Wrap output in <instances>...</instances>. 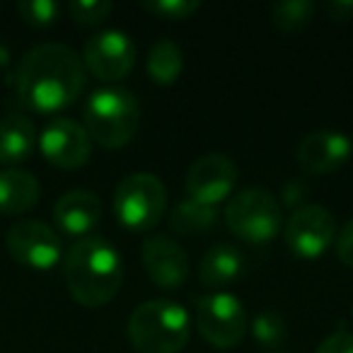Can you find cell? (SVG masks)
I'll list each match as a JSON object with an SVG mask.
<instances>
[{
	"label": "cell",
	"instance_id": "16",
	"mask_svg": "<svg viewBox=\"0 0 353 353\" xmlns=\"http://www.w3.org/2000/svg\"><path fill=\"white\" fill-rule=\"evenodd\" d=\"M39 182L37 176L27 170H10L0 172V216H20L39 201Z\"/></svg>",
	"mask_w": 353,
	"mask_h": 353
},
{
	"label": "cell",
	"instance_id": "27",
	"mask_svg": "<svg viewBox=\"0 0 353 353\" xmlns=\"http://www.w3.org/2000/svg\"><path fill=\"white\" fill-rule=\"evenodd\" d=\"M336 256L341 264L353 269V218L336 232Z\"/></svg>",
	"mask_w": 353,
	"mask_h": 353
},
{
	"label": "cell",
	"instance_id": "6",
	"mask_svg": "<svg viewBox=\"0 0 353 353\" xmlns=\"http://www.w3.org/2000/svg\"><path fill=\"white\" fill-rule=\"evenodd\" d=\"M167 206V189L150 172H133L123 176L114 192L117 221L131 232H148L162 218Z\"/></svg>",
	"mask_w": 353,
	"mask_h": 353
},
{
	"label": "cell",
	"instance_id": "3",
	"mask_svg": "<svg viewBox=\"0 0 353 353\" xmlns=\"http://www.w3.org/2000/svg\"><path fill=\"white\" fill-rule=\"evenodd\" d=\"M192 322L182 305L148 300L128 317V339L138 353H179L189 341Z\"/></svg>",
	"mask_w": 353,
	"mask_h": 353
},
{
	"label": "cell",
	"instance_id": "31",
	"mask_svg": "<svg viewBox=\"0 0 353 353\" xmlns=\"http://www.w3.org/2000/svg\"><path fill=\"white\" fill-rule=\"evenodd\" d=\"M276 353H283V351H276Z\"/></svg>",
	"mask_w": 353,
	"mask_h": 353
},
{
	"label": "cell",
	"instance_id": "11",
	"mask_svg": "<svg viewBox=\"0 0 353 353\" xmlns=\"http://www.w3.org/2000/svg\"><path fill=\"white\" fill-rule=\"evenodd\" d=\"M37 143L44 160L61 170H78L90 160V152H92V138L85 131V126L65 117L51 119L41 128Z\"/></svg>",
	"mask_w": 353,
	"mask_h": 353
},
{
	"label": "cell",
	"instance_id": "26",
	"mask_svg": "<svg viewBox=\"0 0 353 353\" xmlns=\"http://www.w3.org/2000/svg\"><path fill=\"white\" fill-rule=\"evenodd\" d=\"M314 353H353V334L346 329H336L329 334Z\"/></svg>",
	"mask_w": 353,
	"mask_h": 353
},
{
	"label": "cell",
	"instance_id": "25",
	"mask_svg": "<svg viewBox=\"0 0 353 353\" xmlns=\"http://www.w3.org/2000/svg\"><path fill=\"white\" fill-rule=\"evenodd\" d=\"M112 3L109 0H73L68 6V15L75 25L94 27L102 25L112 12Z\"/></svg>",
	"mask_w": 353,
	"mask_h": 353
},
{
	"label": "cell",
	"instance_id": "23",
	"mask_svg": "<svg viewBox=\"0 0 353 353\" xmlns=\"http://www.w3.org/2000/svg\"><path fill=\"white\" fill-rule=\"evenodd\" d=\"M141 8L145 12H150V15H155L157 20L182 22L196 15L201 10V3L199 0H148V3H141Z\"/></svg>",
	"mask_w": 353,
	"mask_h": 353
},
{
	"label": "cell",
	"instance_id": "13",
	"mask_svg": "<svg viewBox=\"0 0 353 353\" xmlns=\"http://www.w3.org/2000/svg\"><path fill=\"white\" fill-rule=\"evenodd\" d=\"M353 155V141L341 131L322 128L303 136L295 148V160L307 174H332Z\"/></svg>",
	"mask_w": 353,
	"mask_h": 353
},
{
	"label": "cell",
	"instance_id": "15",
	"mask_svg": "<svg viewBox=\"0 0 353 353\" xmlns=\"http://www.w3.org/2000/svg\"><path fill=\"white\" fill-rule=\"evenodd\" d=\"M54 221L68 237L85 240L102 221V201L90 189H70L56 201Z\"/></svg>",
	"mask_w": 353,
	"mask_h": 353
},
{
	"label": "cell",
	"instance_id": "19",
	"mask_svg": "<svg viewBox=\"0 0 353 353\" xmlns=\"http://www.w3.org/2000/svg\"><path fill=\"white\" fill-rule=\"evenodd\" d=\"M145 68L155 85H165V88L174 85L184 70V54L179 49V44H174L170 39L155 41L152 49L148 51Z\"/></svg>",
	"mask_w": 353,
	"mask_h": 353
},
{
	"label": "cell",
	"instance_id": "4",
	"mask_svg": "<svg viewBox=\"0 0 353 353\" xmlns=\"http://www.w3.org/2000/svg\"><path fill=\"white\" fill-rule=\"evenodd\" d=\"M141 126V104L126 88H102L85 104V131L102 148L117 150L133 141Z\"/></svg>",
	"mask_w": 353,
	"mask_h": 353
},
{
	"label": "cell",
	"instance_id": "7",
	"mask_svg": "<svg viewBox=\"0 0 353 353\" xmlns=\"http://www.w3.org/2000/svg\"><path fill=\"white\" fill-rule=\"evenodd\" d=\"M196 327L213 348H235L247 334V310L230 293H208L196 300Z\"/></svg>",
	"mask_w": 353,
	"mask_h": 353
},
{
	"label": "cell",
	"instance_id": "12",
	"mask_svg": "<svg viewBox=\"0 0 353 353\" xmlns=\"http://www.w3.org/2000/svg\"><path fill=\"white\" fill-rule=\"evenodd\" d=\"M237 176H240L237 165L225 152H208L189 167L187 194L199 203L218 206L235 192Z\"/></svg>",
	"mask_w": 353,
	"mask_h": 353
},
{
	"label": "cell",
	"instance_id": "24",
	"mask_svg": "<svg viewBox=\"0 0 353 353\" xmlns=\"http://www.w3.org/2000/svg\"><path fill=\"white\" fill-rule=\"evenodd\" d=\"M17 12L30 27H51L59 20L61 6L56 0H22Z\"/></svg>",
	"mask_w": 353,
	"mask_h": 353
},
{
	"label": "cell",
	"instance_id": "14",
	"mask_svg": "<svg viewBox=\"0 0 353 353\" xmlns=\"http://www.w3.org/2000/svg\"><path fill=\"white\" fill-rule=\"evenodd\" d=\"M145 274L160 288H179L189 276V256L179 242L167 235H150L141 247Z\"/></svg>",
	"mask_w": 353,
	"mask_h": 353
},
{
	"label": "cell",
	"instance_id": "17",
	"mask_svg": "<svg viewBox=\"0 0 353 353\" xmlns=\"http://www.w3.org/2000/svg\"><path fill=\"white\" fill-rule=\"evenodd\" d=\"M37 148V128L32 119L22 114H8L0 119V165L25 162Z\"/></svg>",
	"mask_w": 353,
	"mask_h": 353
},
{
	"label": "cell",
	"instance_id": "21",
	"mask_svg": "<svg viewBox=\"0 0 353 353\" xmlns=\"http://www.w3.org/2000/svg\"><path fill=\"white\" fill-rule=\"evenodd\" d=\"M250 334L259 346L264 348H279L288 339V324L285 317L279 310H261L259 314H254V319L250 322Z\"/></svg>",
	"mask_w": 353,
	"mask_h": 353
},
{
	"label": "cell",
	"instance_id": "10",
	"mask_svg": "<svg viewBox=\"0 0 353 353\" xmlns=\"http://www.w3.org/2000/svg\"><path fill=\"white\" fill-rule=\"evenodd\" d=\"M6 247L15 261L34 271H49L63 256V245L54 228L41 221H20L8 230Z\"/></svg>",
	"mask_w": 353,
	"mask_h": 353
},
{
	"label": "cell",
	"instance_id": "20",
	"mask_svg": "<svg viewBox=\"0 0 353 353\" xmlns=\"http://www.w3.org/2000/svg\"><path fill=\"white\" fill-rule=\"evenodd\" d=\"M216 221H218L216 206H206V203L187 199V201L174 206V211L170 216V228L176 235H199V232L208 230Z\"/></svg>",
	"mask_w": 353,
	"mask_h": 353
},
{
	"label": "cell",
	"instance_id": "5",
	"mask_svg": "<svg viewBox=\"0 0 353 353\" xmlns=\"http://www.w3.org/2000/svg\"><path fill=\"white\" fill-rule=\"evenodd\" d=\"M225 225L240 240L261 245L279 235L283 225V211H281L279 199L269 189L250 187L228 201Z\"/></svg>",
	"mask_w": 353,
	"mask_h": 353
},
{
	"label": "cell",
	"instance_id": "18",
	"mask_svg": "<svg viewBox=\"0 0 353 353\" xmlns=\"http://www.w3.org/2000/svg\"><path fill=\"white\" fill-rule=\"evenodd\" d=\"M242 266H245V256L240 254L237 247L216 245L203 254L201 264H199V279L206 288L218 290L232 283L242 274Z\"/></svg>",
	"mask_w": 353,
	"mask_h": 353
},
{
	"label": "cell",
	"instance_id": "2",
	"mask_svg": "<svg viewBox=\"0 0 353 353\" xmlns=\"http://www.w3.org/2000/svg\"><path fill=\"white\" fill-rule=\"evenodd\" d=\"M63 276L75 303L85 307H102L121 288L123 261L117 247L104 237H85L65 254Z\"/></svg>",
	"mask_w": 353,
	"mask_h": 353
},
{
	"label": "cell",
	"instance_id": "8",
	"mask_svg": "<svg viewBox=\"0 0 353 353\" xmlns=\"http://www.w3.org/2000/svg\"><path fill=\"white\" fill-rule=\"evenodd\" d=\"M285 245L300 259H319L336 240V218L327 206L310 203L293 211L285 223Z\"/></svg>",
	"mask_w": 353,
	"mask_h": 353
},
{
	"label": "cell",
	"instance_id": "1",
	"mask_svg": "<svg viewBox=\"0 0 353 353\" xmlns=\"http://www.w3.org/2000/svg\"><path fill=\"white\" fill-rule=\"evenodd\" d=\"M17 97L37 114L70 107L85 90V63L63 44H41L22 56L15 70Z\"/></svg>",
	"mask_w": 353,
	"mask_h": 353
},
{
	"label": "cell",
	"instance_id": "30",
	"mask_svg": "<svg viewBox=\"0 0 353 353\" xmlns=\"http://www.w3.org/2000/svg\"><path fill=\"white\" fill-rule=\"evenodd\" d=\"M8 63H10V46H8V41L0 37V68H6Z\"/></svg>",
	"mask_w": 353,
	"mask_h": 353
},
{
	"label": "cell",
	"instance_id": "28",
	"mask_svg": "<svg viewBox=\"0 0 353 353\" xmlns=\"http://www.w3.org/2000/svg\"><path fill=\"white\" fill-rule=\"evenodd\" d=\"M307 184L303 182V179H293V182L285 184L283 189V201L285 206H290L293 211H298V203H303L305 199H307Z\"/></svg>",
	"mask_w": 353,
	"mask_h": 353
},
{
	"label": "cell",
	"instance_id": "22",
	"mask_svg": "<svg viewBox=\"0 0 353 353\" xmlns=\"http://www.w3.org/2000/svg\"><path fill=\"white\" fill-rule=\"evenodd\" d=\"M314 15V3L310 0H283L271 8L274 25L283 32H298L310 25Z\"/></svg>",
	"mask_w": 353,
	"mask_h": 353
},
{
	"label": "cell",
	"instance_id": "9",
	"mask_svg": "<svg viewBox=\"0 0 353 353\" xmlns=\"http://www.w3.org/2000/svg\"><path fill=\"white\" fill-rule=\"evenodd\" d=\"M83 63L102 83H119L136 65V44L121 30L97 32L85 41Z\"/></svg>",
	"mask_w": 353,
	"mask_h": 353
},
{
	"label": "cell",
	"instance_id": "29",
	"mask_svg": "<svg viewBox=\"0 0 353 353\" xmlns=\"http://www.w3.org/2000/svg\"><path fill=\"white\" fill-rule=\"evenodd\" d=\"M327 12L334 17V20H348L353 15V3H343V0H336V3H329Z\"/></svg>",
	"mask_w": 353,
	"mask_h": 353
}]
</instances>
